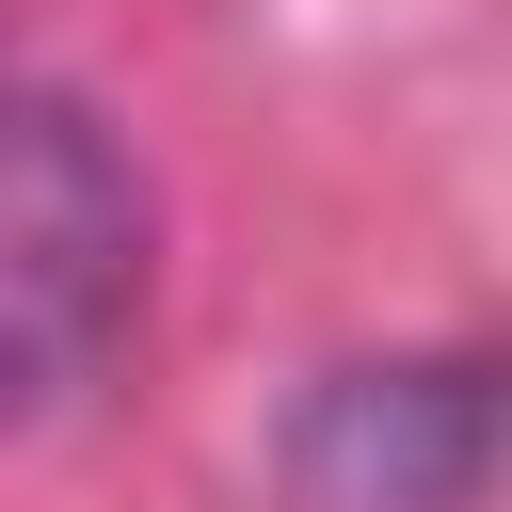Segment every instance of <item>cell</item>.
<instances>
[{
	"mask_svg": "<svg viewBox=\"0 0 512 512\" xmlns=\"http://www.w3.org/2000/svg\"><path fill=\"white\" fill-rule=\"evenodd\" d=\"M160 288V192L128 128L64 80H0V432H48L112 384Z\"/></svg>",
	"mask_w": 512,
	"mask_h": 512,
	"instance_id": "6da1fadb",
	"label": "cell"
},
{
	"mask_svg": "<svg viewBox=\"0 0 512 512\" xmlns=\"http://www.w3.org/2000/svg\"><path fill=\"white\" fill-rule=\"evenodd\" d=\"M288 512H480L496 496V368L480 352H352L272 432Z\"/></svg>",
	"mask_w": 512,
	"mask_h": 512,
	"instance_id": "7a4b0ae2",
	"label": "cell"
}]
</instances>
